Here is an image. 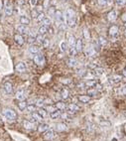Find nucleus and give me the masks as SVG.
<instances>
[{"mask_svg": "<svg viewBox=\"0 0 126 141\" xmlns=\"http://www.w3.org/2000/svg\"><path fill=\"white\" fill-rule=\"evenodd\" d=\"M118 33H119V28L116 25H111L108 29V35H109V38L111 39V41H115V39L118 36Z\"/></svg>", "mask_w": 126, "mask_h": 141, "instance_id": "1", "label": "nucleus"}, {"mask_svg": "<svg viewBox=\"0 0 126 141\" xmlns=\"http://www.w3.org/2000/svg\"><path fill=\"white\" fill-rule=\"evenodd\" d=\"M3 115L8 120H15L17 118V113L13 109H11V108H5L3 110Z\"/></svg>", "mask_w": 126, "mask_h": 141, "instance_id": "2", "label": "nucleus"}, {"mask_svg": "<svg viewBox=\"0 0 126 141\" xmlns=\"http://www.w3.org/2000/svg\"><path fill=\"white\" fill-rule=\"evenodd\" d=\"M3 3H4V6H3L4 14H5L6 16H11L12 13H13V7H12V4L8 1V0H5Z\"/></svg>", "mask_w": 126, "mask_h": 141, "instance_id": "3", "label": "nucleus"}, {"mask_svg": "<svg viewBox=\"0 0 126 141\" xmlns=\"http://www.w3.org/2000/svg\"><path fill=\"white\" fill-rule=\"evenodd\" d=\"M46 62V60H45V57L42 55V54H36L35 56H34V63L36 64V65H38V66H43Z\"/></svg>", "mask_w": 126, "mask_h": 141, "instance_id": "4", "label": "nucleus"}, {"mask_svg": "<svg viewBox=\"0 0 126 141\" xmlns=\"http://www.w3.org/2000/svg\"><path fill=\"white\" fill-rule=\"evenodd\" d=\"M64 15H65V22L69 21V20H71V19H74V18H77L76 12H75L74 9H71V8L67 9L66 13H65Z\"/></svg>", "mask_w": 126, "mask_h": 141, "instance_id": "5", "label": "nucleus"}, {"mask_svg": "<svg viewBox=\"0 0 126 141\" xmlns=\"http://www.w3.org/2000/svg\"><path fill=\"white\" fill-rule=\"evenodd\" d=\"M121 80H122V76H120V75H113L108 79L110 85H116V84L120 83Z\"/></svg>", "mask_w": 126, "mask_h": 141, "instance_id": "6", "label": "nucleus"}, {"mask_svg": "<svg viewBox=\"0 0 126 141\" xmlns=\"http://www.w3.org/2000/svg\"><path fill=\"white\" fill-rule=\"evenodd\" d=\"M97 53H98V52L95 50V48L93 47V45H89L88 48L85 49V54H87L88 57H91V58L96 56Z\"/></svg>", "mask_w": 126, "mask_h": 141, "instance_id": "7", "label": "nucleus"}, {"mask_svg": "<svg viewBox=\"0 0 126 141\" xmlns=\"http://www.w3.org/2000/svg\"><path fill=\"white\" fill-rule=\"evenodd\" d=\"M54 16H55L56 20L59 22V24L60 23H65L66 24V22H65V15H64V13L61 11V10H56Z\"/></svg>", "mask_w": 126, "mask_h": 141, "instance_id": "8", "label": "nucleus"}, {"mask_svg": "<svg viewBox=\"0 0 126 141\" xmlns=\"http://www.w3.org/2000/svg\"><path fill=\"white\" fill-rule=\"evenodd\" d=\"M66 108L68 109L67 112L69 113H76L77 111H79V109H81V107L77 105V104H75V103H70L69 105H67Z\"/></svg>", "mask_w": 126, "mask_h": 141, "instance_id": "9", "label": "nucleus"}, {"mask_svg": "<svg viewBox=\"0 0 126 141\" xmlns=\"http://www.w3.org/2000/svg\"><path fill=\"white\" fill-rule=\"evenodd\" d=\"M67 43H68V45L70 46V47H75L76 46V42H77V39L75 38V36L71 33H67Z\"/></svg>", "mask_w": 126, "mask_h": 141, "instance_id": "10", "label": "nucleus"}, {"mask_svg": "<svg viewBox=\"0 0 126 141\" xmlns=\"http://www.w3.org/2000/svg\"><path fill=\"white\" fill-rule=\"evenodd\" d=\"M117 17H118V14H117L116 10H111L110 12L107 13V20L109 22H115Z\"/></svg>", "mask_w": 126, "mask_h": 141, "instance_id": "11", "label": "nucleus"}, {"mask_svg": "<svg viewBox=\"0 0 126 141\" xmlns=\"http://www.w3.org/2000/svg\"><path fill=\"white\" fill-rule=\"evenodd\" d=\"M16 30L17 32H18V34L20 35H24V34H27L28 33V28L26 25H22V24H20V25H18L16 27Z\"/></svg>", "mask_w": 126, "mask_h": 141, "instance_id": "12", "label": "nucleus"}, {"mask_svg": "<svg viewBox=\"0 0 126 141\" xmlns=\"http://www.w3.org/2000/svg\"><path fill=\"white\" fill-rule=\"evenodd\" d=\"M44 138L46 139V140H51V139H53V138H55L56 136V133L55 131L53 129H49L47 130L46 132H44Z\"/></svg>", "mask_w": 126, "mask_h": 141, "instance_id": "13", "label": "nucleus"}, {"mask_svg": "<svg viewBox=\"0 0 126 141\" xmlns=\"http://www.w3.org/2000/svg\"><path fill=\"white\" fill-rule=\"evenodd\" d=\"M16 98L18 100H25L26 98V93H25V90H19L16 92Z\"/></svg>", "mask_w": 126, "mask_h": 141, "instance_id": "14", "label": "nucleus"}, {"mask_svg": "<svg viewBox=\"0 0 126 141\" xmlns=\"http://www.w3.org/2000/svg\"><path fill=\"white\" fill-rule=\"evenodd\" d=\"M14 40H15V42H16L17 44L19 46H22L24 43H25V39H24V37H23V35H20V34H16L14 36Z\"/></svg>", "mask_w": 126, "mask_h": 141, "instance_id": "15", "label": "nucleus"}, {"mask_svg": "<svg viewBox=\"0 0 126 141\" xmlns=\"http://www.w3.org/2000/svg\"><path fill=\"white\" fill-rule=\"evenodd\" d=\"M3 88H4V90H5L6 93H8V95H10L13 92V85H12L11 83H9V82H7L4 84L3 85Z\"/></svg>", "mask_w": 126, "mask_h": 141, "instance_id": "16", "label": "nucleus"}, {"mask_svg": "<svg viewBox=\"0 0 126 141\" xmlns=\"http://www.w3.org/2000/svg\"><path fill=\"white\" fill-rule=\"evenodd\" d=\"M98 84L97 79H88L85 83H84V85H87L88 88H95V85Z\"/></svg>", "mask_w": 126, "mask_h": 141, "instance_id": "17", "label": "nucleus"}, {"mask_svg": "<svg viewBox=\"0 0 126 141\" xmlns=\"http://www.w3.org/2000/svg\"><path fill=\"white\" fill-rule=\"evenodd\" d=\"M77 99L79 100L81 102H82V103H88V102H90V99H91V96H77Z\"/></svg>", "mask_w": 126, "mask_h": 141, "instance_id": "18", "label": "nucleus"}, {"mask_svg": "<svg viewBox=\"0 0 126 141\" xmlns=\"http://www.w3.org/2000/svg\"><path fill=\"white\" fill-rule=\"evenodd\" d=\"M16 71L19 73H24L26 71V65L23 62H20L19 64H17L16 66Z\"/></svg>", "mask_w": 126, "mask_h": 141, "instance_id": "19", "label": "nucleus"}, {"mask_svg": "<svg viewBox=\"0 0 126 141\" xmlns=\"http://www.w3.org/2000/svg\"><path fill=\"white\" fill-rule=\"evenodd\" d=\"M50 129L49 124L47 123H40V125L38 126V131L39 132H46L47 130Z\"/></svg>", "mask_w": 126, "mask_h": 141, "instance_id": "20", "label": "nucleus"}, {"mask_svg": "<svg viewBox=\"0 0 126 141\" xmlns=\"http://www.w3.org/2000/svg\"><path fill=\"white\" fill-rule=\"evenodd\" d=\"M29 52H30L31 54L36 55V54H38L39 52H40V48L36 45H31L30 47H29Z\"/></svg>", "mask_w": 126, "mask_h": 141, "instance_id": "21", "label": "nucleus"}, {"mask_svg": "<svg viewBox=\"0 0 126 141\" xmlns=\"http://www.w3.org/2000/svg\"><path fill=\"white\" fill-rule=\"evenodd\" d=\"M69 96H70V91H69V90H67V89L62 90V91H61V97H62L64 100L68 99Z\"/></svg>", "mask_w": 126, "mask_h": 141, "instance_id": "22", "label": "nucleus"}, {"mask_svg": "<svg viewBox=\"0 0 126 141\" xmlns=\"http://www.w3.org/2000/svg\"><path fill=\"white\" fill-rule=\"evenodd\" d=\"M55 107L58 110H64V109H66L67 105L64 102H56Z\"/></svg>", "mask_w": 126, "mask_h": 141, "instance_id": "23", "label": "nucleus"}, {"mask_svg": "<svg viewBox=\"0 0 126 141\" xmlns=\"http://www.w3.org/2000/svg\"><path fill=\"white\" fill-rule=\"evenodd\" d=\"M67 65L69 66V67H76L77 65V60L74 58V57H71L69 60H68V62H67Z\"/></svg>", "mask_w": 126, "mask_h": 141, "instance_id": "24", "label": "nucleus"}, {"mask_svg": "<svg viewBox=\"0 0 126 141\" xmlns=\"http://www.w3.org/2000/svg\"><path fill=\"white\" fill-rule=\"evenodd\" d=\"M55 129L57 130V131H65V130L67 129V126L65 123H57L55 125Z\"/></svg>", "mask_w": 126, "mask_h": 141, "instance_id": "25", "label": "nucleus"}, {"mask_svg": "<svg viewBox=\"0 0 126 141\" xmlns=\"http://www.w3.org/2000/svg\"><path fill=\"white\" fill-rule=\"evenodd\" d=\"M76 50L77 52H82V39H77V42H76Z\"/></svg>", "mask_w": 126, "mask_h": 141, "instance_id": "26", "label": "nucleus"}, {"mask_svg": "<svg viewBox=\"0 0 126 141\" xmlns=\"http://www.w3.org/2000/svg\"><path fill=\"white\" fill-rule=\"evenodd\" d=\"M23 125H24V127H25L26 129L31 130L34 128V123L31 122V121H29V120H25V121L23 122Z\"/></svg>", "mask_w": 126, "mask_h": 141, "instance_id": "27", "label": "nucleus"}, {"mask_svg": "<svg viewBox=\"0 0 126 141\" xmlns=\"http://www.w3.org/2000/svg\"><path fill=\"white\" fill-rule=\"evenodd\" d=\"M60 49L62 52H67L68 51V49H69V45H68V43H67V41H63V42H61L60 44Z\"/></svg>", "mask_w": 126, "mask_h": 141, "instance_id": "28", "label": "nucleus"}, {"mask_svg": "<svg viewBox=\"0 0 126 141\" xmlns=\"http://www.w3.org/2000/svg\"><path fill=\"white\" fill-rule=\"evenodd\" d=\"M48 31H49V27H47V26H44V25H42L40 28H39L38 32L40 35H45L48 33Z\"/></svg>", "mask_w": 126, "mask_h": 141, "instance_id": "29", "label": "nucleus"}, {"mask_svg": "<svg viewBox=\"0 0 126 141\" xmlns=\"http://www.w3.org/2000/svg\"><path fill=\"white\" fill-rule=\"evenodd\" d=\"M32 118H33L35 121H38V122H41V121L44 119L38 112H32Z\"/></svg>", "mask_w": 126, "mask_h": 141, "instance_id": "30", "label": "nucleus"}, {"mask_svg": "<svg viewBox=\"0 0 126 141\" xmlns=\"http://www.w3.org/2000/svg\"><path fill=\"white\" fill-rule=\"evenodd\" d=\"M20 23H21L22 25H26V26H27V25L30 24V19L28 17H26L25 15H23V16L20 17Z\"/></svg>", "mask_w": 126, "mask_h": 141, "instance_id": "31", "label": "nucleus"}, {"mask_svg": "<svg viewBox=\"0 0 126 141\" xmlns=\"http://www.w3.org/2000/svg\"><path fill=\"white\" fill-rule=\"evenodd\" d=\"M104 70L102 68H99V67H96L95 69H93V73L95 75V76H97V77H99V76H101L102 73H103Z\"/></svg>", "mask_w": 126, "mask_h": 141, "instance_id": "32", "label": "nucleus"}, {"mask_svg": "<svg viewBox=\"0 0 126 141\" xmlns=\"http://www.w3.org/2000/svg\"><path fill=\"white\" fill-rule=\"evenodd\" d=\"M97 89H95V88H90V89H88V90H87V93H88L89 96H95L96 93H97Z\"/></svg>", "mask_w": 126, "mask_h": 141, "instance_id": "33", "label": "nucleus"}, {"mask_svg": "<svg viewBox=\"0 0 126 141\" xmlns=\"http://www.w3.org/2000/svg\"><path fill=\"white\" fill-rule=\"evenodd\" d=\"M69 55L71 57H74L75 58V56L77 55V50H76V47H69Z\"/></svg>", "mask_w": 126, "mask_h": 141, "instance_id": "34", "label": "nucleus"}, {"mask_svg": "<svg viewBox=\"0 0 126 141\" xmlns=\"http://www.w3.org/2000/svg\"><path fill=\"white\" fill-rule=\"evenodd\" d=\"M99 124H100V126H104V127H110L111 126V123L108 120H105V119L99 120Z\"/></svg>", "mask_w": 126, "mask_h": 141, "instance_id": "35", "label": "nucleus"}, {"mask_svg": "<svg viewBox=\"0 0 126 141\" xmlns=\"http://www.w3.org/2000/svg\"><path fill=\"white\" fill-rule=\"evenodd\" d=\"M42 23H43V25H44V26L50 27V26L52 25V20H51V18L50 17H45L44 20L42 21Z\"/></svg>", "mask_w": 126, "mask_h": 141, "instance_id": "36", "label": "nucleus"}, {"mask_svg": "<svg viewBox=\"0 0 126 141\" xmlns=\"http://www.w3.org/2000/svg\"><path fill=\"white\" fill-rule=\"evenodd\" d=\"M38 113L43 117V118H46L47 117V115H48V111L44 109V108H42V107H40V109L38 110Z\"/></svg>", "mask_w": 126, "mask_h": 141, "instance_id": "37", "label": "nucleus"}, {"mask_svg": "<svg viewBox=\"0 0 126 141\" xmlns=\"http://www.w3.org/2000/svg\"><path fill=\"white\" fill-rule=\"evenodd\" d=\"M28 103L26 100H21V102L18 103V107L21 109V110H24V109H26V107H27Z\"/></svg>", "mask_w": 126, "mask_h": 141, "instance_id": "38", "label": "nucleus"}, {"mask_svg": "<svg viewBox=\"0 0 126 141\" xmlns=\"http://www.w3.org/2000/svg\"><path fill=\"white\" fill-rule=\"evenodd\" d=\"M61 116V111L60 110H56V111H54V112H52L51 113V118L52 119H57V118H59Z\"/></svg>", "mask_w": 126, "mask_h": 141, "instance_id": "39", "label": "nucleus"}, {"mask_svg": "<svg viewBox=\"0 0 126 141\" xmlns=\"http://www.w3.org/2000/svg\"><path fill=\"white\" fill-rule=\"evenodd\" d=\"M99 5L101 6H106V5H109L110 3L112 2V0H97Z\"/></svg>", "mask_w": 126, "mask_h": 141, "instance_id": "40", "label": "nucleus"}, {"mask_svg": "<svg viewBox=\"0 0 126 141\" xmlns=\"http://www.w3.org/2000/svg\"><path fill=\"white\" fill-rule=\"evenodd\" d=\"M26 109H27V111H29V112H35V110L37 109V106L35 104H29V105H27Z\"/></svg>", "mask_w": 126, "mask_h": 141, "instance_id": "41", "label": "nucleus"}, {"mask_svg": "<svg viewBox=\"0 0 126 141\" xmlns=\"http://www.w3.org/2000/svg\"><path fill=\"white\" fill-rule=\"evenodd\" d=\"M45 104V99L44 98H39L36 100V103H35V105L38 107H42L43 105Z\"/></svg>", "mask_w": 126, "mask_h": 141, "instance_id": "42", "label": "nucleus"}, {"mask_svg": "<svg viewBox=\"0 0 126 141\" xmlns=\"http://www.w3.org/2000/svg\"><path fill=\"white\" fill-rule=\"evenodd\" d=\"M97 41H98L99 45L101 46V47H104V46H106V44H107V41H106V39H104L103 37H99Z\"/></svg>", "mask_w": 126, "mask_h": 141, "instance_id": "43", "label": "nucleus"}, {"mask_svg": "<svg viewBox=\"0 0 126 141\" xmlns=\"http://www.w3.org/2000/svg\"><path fill=\"white\" fill-rule=\"evenodd\" d=\"M45 17H46V16H45L44 12H41V13H39L38 14V16H37V18H36V20H37L38 22H42V21L44 20Z\"/></svg>", "mask_w": 126, "mask_h": 141, "instance_id": "44", "label": "nucleus"}, {"mask_svg": "<svg viewBox=\"0 0 126 141\" xmlns=\"http://www.w3.org/2000/svg\"><path fill=\"white\" fill-rule=\"evenodd\" d=\"M45 109L47 110V111H49V112H54V111H56L57 110V108L55 107V105H48V106L45 107Z\"/></svg>", "mask_w": 126, "mask_h": 141, "instance_id": "45", "label": "nucleus"}, {"mask_svg": "<svg viewBox=\"0 0 126 141\" xmlns=\"http://www.w3.org/2000/svg\"><path fill=\"white\" fill-rule=\"evenodd\" d=\"M83 36H84V39L87 41L90 40V35H89V32H88V29H83Z\"/></svg>", "mask_w": 126, "mask_h": 141, "instance_id": "46", "label": "nucleus"}, {"mask_svg": "<svg viewBox=\"0 0 126 141\" xmlns=\"http://www.w3.org/2000/svg\"><path fill=\"white\" fill-rule=\"evenodd\" d=\"M118 92H119L120 95H126V85L121 86L120 89L118 90Z\"/></svg>", "mask_w": 126, "mask_h": 141, "instance_id": "47", "label": "nucleus"}, {"mask_svg": "<svg viewBox=\"0 0 126 141\" xmlns=\"http://www.w3.org/2000/svg\"><path fill=\"white\" fill-rule=\"evenodd\" d=\"M49 15H51V16H54L55 15V12H56V9H55V7L54 6H51L49 8Z\"/></svg>", "mask_w": 126, "mask_h": 141, "instance_id": "48", "label": "nucleus"}, {"mask_svg": "<svg viewBox=\"0 0 126 141\" xmlns=\"http://www.w3.org/2000/svg\"><path fill=\"white\" fill-rule=\"evenodd\" d=\"M116 4H118L119 6H124L126 5V0H115Z\"/></svg>", "mask_w": 126, "mask_h": 141, "instance_id": "49", "label": "nucleus"}, {"mask_svg": "<svg viewBox=\"0 0 126 141\" xmlns=\"http://www.w3.org/2000/svg\"><path fill=\"white\" fill-rule=\"evenodd\" d=\"M60 117H61V118H64V119L69 118V117H70V115H69V112H64V113L61 112V116H60Z\"/></svg>", "mask_w": 126, "mask_h": 141, "instance_id": "50", "label": "nucleus"}, {"mask_svg": "<svg viewBox=\"0 0 126 141\" xmlns=\"http://www.w3.org/2000/svg\"><path fill=\"white\" fill-rule=\"evenodd\" d=\"M42 45H43V47H48L49 46V40L48 39H44L43 40V42H42Z\"/></svg>", "mask_w": 126, "mask_h": 141, "instance_id": "51", "label": "nucleus"}, {"mask_svg": "<svg viewBox=\"0 0 126 141\" xmlns=\"http://www.w3.org/2000/svg\"><path fill=\"white\" fill-rule=\"evenodd\" d=\"M38 12L36 11V9H34V10H32V12H31V15H32V17L33 18H37V16H38Z\"/></svg>", "mask_w": 126, "mask_h": 141, "instance_id": "52", "label": "nucleus"}, {"mask_svg": "<svg viewBox=\"0 0 126 141\" xmlns=\"http://www.w3.org/2000/svg\"><path fill=\"white\" fill-rule=\"evenodd\" d=\"M29 2H30V5L31 6H36L37 4V0H29Z\"/></svg>", "mask_w": 126, "mask_h": 141, "instance_id": "53", "label": "nucleus"}, {"mask_svg": "<svg viewBox=\"0 0 126 141\" xmlns=\"http://www.w3.org/2000/svg\"><path fill=\"white\" fill-rule=\"evenodd\" d=\"M17 4L19 6H22L25 4V0H17Z\"/></svg>", "mask_w": 126, "mask_h": 141, "instance_id": "54", "label": "nucleus"}, {"mask_svg": "<svg viewBox=\"0 0 126 141\" xmlns=\"http://www.w3.org/2000/svg\"><path fill=\"white\" fill-rule=\"evenodd\" d=\"M36 11L38 12V13H41V12H43V7H42V6H37V8H36Z\"/></svg>", "mask_w": 126, "mask_h": 141, "instance_id": "55", "label": "nucleus"}, {"mask_svg": "<svg viewBox=\"0 0 126 141\" xmlns=\"http://www.w3.org/2000/svg\"><path fill=\"white\" fill-rule=\"evenodd\" d=\"M121 19H122V21H123V22H126V12L121 15Z\"/></svg>", "mask_w": 126, "mask_h": 141, "instance_id": "56", "label": "nucleus"}, {"mask_svg": "<svg viewBox=\"0 0 126 141\" xmlns=\"http://www.w3.org/2000/svg\"><path fill=\"white\" fill-rule=\"evenodd\" d=\"M3 6H4V3H3V1H2V0H0V11L3 9Z\"/></svg>", "mask_w": 126, "mask_h": 141, "instance_id": "57", "label": "nucleus"}, {"mask_svg": "<svg viewBox=\"0 0 126 141\" xmlns=\"http://www.w3.org/2000/svg\"><path fill=\"white\" fill-rule=\"evenodd\" d=\"M122 75H123L124 77H126V68L123 69V71H122Z\"/></svg>", "mask_w": 126, "mask_h": 141, "instance_id": "58", "label": "nucleus"}, {"mask_svg": "<svg viewBox=\"0 0 126 141\" xmlns=\"http://www.w3.org/2000/svg\"><path fill=\"white\" fill-rule=\"evenodd\" d=\"M124 36L126 37V28H125V30H124Z\"/></svg>", "mask_w": 126, "mask_h": 141, "instance_id": "59", "label": "nucleus"}, {"mask_svg": "<svg viewBox=\"0 0 126 141\" xmlns=\"http://www.w3.org/2000/svg\"><path fill=\"white\" fill-rule=\"evenodd\" d=\"M124 27L126 28V22H124Z\"/></svg>", "mask_w": 126, "mask_h": 141, "instance_id": "60", "label": "nucleus"}]
</instances>
